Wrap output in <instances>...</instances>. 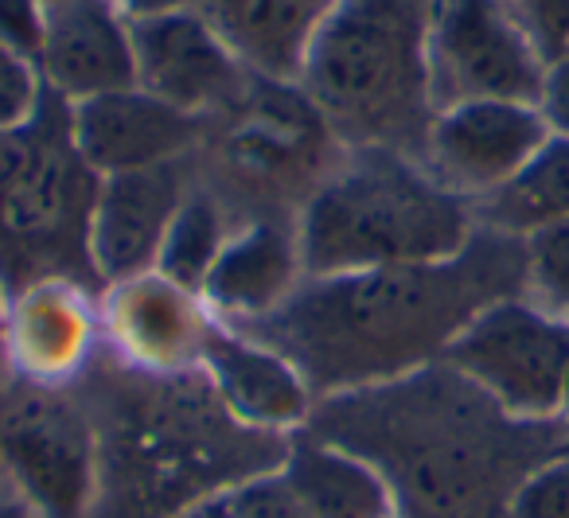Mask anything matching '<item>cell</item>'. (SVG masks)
Listing matches in <instances>:
<instances>
[{
  "instance_id": "cell-29",
  "label": "cell",
  "mask_w": 569,
  "mask_h": 518,
  "mask_svg": "<svg viewBox=\"0 0 569 518\" xmlns=\"http://www.w3.org/2000/svg\"><path fill=\"white\" fill-rule=\"evenodd\" d=\"M43 32H48V9L43 0H0V43L24 59H40Z\"/></svg>"
},
{
  "instance_id": "cell-2",
  "label": "cell",
  "mask_w": 569,
  "mask_h": 518,
  "mask_svg": "<svg viewBox=\"0 0 569 518\" xmlns=\"http://www.w3.org/2000/svg\"><path fill=\"white\" fill-rule=\"evenodd\" d=\"M507 297H527V246L476 227L452 258L317 277L253 316L250 339L284 355L309 390L340 394L445 359L452 339Z\"/></svg>"
},
{
  "instance_id": "cell-17",
  "label": "cell",
  "mask_w": 569,
  "mask_h": 518,
  "mask_svg": "<svg viewBox=\"0 0 569 518\" xmlns=\"http://www.w3.org/2000/svg\"><path fill=\"white\" fill-rule=\"evenodd\" d=\"M336 0H196V12L250 71L301 79L305 51Z\"/></svg>"
},
{
  "instance_id": "cell-22",
  "label": "cell",
  "mask_w": 569,
  "mask_h": 518,
  "mask_svg": "<svg viewBox=\"0 0 569 518\" xmlns=\"http://www.w3.org/2000/svg\"><path fill=\"white\" fill-rule=\"evenodd\" d=\"M550 222H569V141L553 137L480 203V227L527 238Z\"/></svg>"
},
{
  "instance_id": "cell-1",
  "label": "cell",
  "mask_w": 569,
  "mask_h": 518,
  "mask_svg": "<svg viewBox=\"0 0 569 518\" xmlns=\"http://www.w3.org/2000/svg\"><path fill=\"white\" fill-rule=\"evenodd\" d=\"M309 425L371 464L406 518H507L522 479L569 452L566 417L507 414L445 359L328 394Z\"/></svg>"
},
{
  "instance_id": "cell-18",
  "label": "cell",
  "mask_w": 569,
  "mask_h": 518,
  "mask_svg": "<svg viewBox=\"0 0 569 518\" xmlns=\"http://www.w3.org/2000/svg\"><path fill=\"white\" fill-rule=\"evenodd\" d=\"M203 362L214 390L246 425L273 429L309 414V382L273 347L211 328L203 339Z\"/></svg>"
},
{
  "instance_id": "cell-32",
  "label": "cell",
  "mask_w": 569,
  "mask_h": 518,
  "mask_svg": "<svg viewBox=\"0 0 569 518\" xmlns=\"http://www.w3.org/2000/svg\"><path fill=\"white\" fill-rule=\"evenodd\" d=\"M0 518H28L24 507H0Z\"/></svg>"
},
{
  "instance_id": "cell-6",
  "label": "cell",
  "mask_w": 569,
  "mask_h": 518,
  "mask_svg": "<svg viewBox=\"0 0 569 518\" xmlns=\"http://www.w3.org/2000/svg\"><path fill=\"white\" fill-rule=\"evenodd\" d=\"M94 168L71 129V102L43 87L36 118L0 129V285L12 292L63 277L98 285L90 219L98 203Z\"/></svg>"
},
{
  "instance_id": "cell-35",
  "label": "cell",
  "mask_w": 569,
  "mask_h": 518,
  "mask_svg": "<svg viewBox=\"0 0 569 518\" xmlns=\"http://www.w3.org/2000/svg\"><path fill=\"white\" fill-rule=\"evenodd\" d=\"M0 289H4V285H0Z\"/></svg>"
},
{
  "instance_id": "cell-33",
  "label": "cell",
  "mask_w": 569,
  "mask_h": 518,
  "mask_svg": "<svg viewBox=\"0 0 569 518\" xmlns=\"http://www.w3.org/2000/svg\"><path fill=\"white\" fill-rule=\"evenodd\" d=\"M561 417H566V425H569V375H566V394H561Z\"/></svg>"
},
{
  "instance_id": "cell-8",
  "label": "cell",
  "mask_w": 569,
  "mask_h": 518,
  "mask_svg": "<svg viewBox=\"0 0 569 518\" xmlns=\"http://www.w3.org/2000/svg\"><path fill=\"white\" fill-rule=\"evenodd\" d=\"M546 59L535 51L503 0H433L429 9V98L433 110L460 102L538 106Z\"/></svg>"
},
{
  "instance_id": "cell-13",
  "label": "cell",
  "mask_w": 569,
  "mask_h": 518,
  "mask_svg": "<svg viewBox=\"0 0 569 518\" xmlns=\"http://www.w3.org/2000/svg\"><path fill=\"white\" fill-rule=\"evenodd\" d=\"M71 129L82 160L98 176H113L176 160L203 133V118L129 87L71 102Z\"/></svg>"
},
{
  "instance_id": "cell-28",
  "label": "cell",
  "mask_w": 569,
  "mask_h": 518,
  "mask_svg": "<svg viewBox=\"0 0 569 518\" xmlns=\"http://www.w3.org/2000/svg\"><path fill=\"white\" fill-rule=\"evenodd\" d=\"M503 9L546 63L569 56V0H503Z\"/></svg>"
},
{
  "instance_id": "cell-27",
  "label": "cell",
  "mask_w": 569,
  "mask_h": 518,
  "mask_svg": "<svg viewBox=\"0 0 569 518\" xmlns=\"http://www.w3.org/2000/svg\"><path fill=\"white\" fill-rule=\"evenodd\" d=\"M43 102V74L32 59L0 43V129H20Z\"/></svg>"
},
{
  "instance_id": "cell-10",
  "label": "cell",
  "mask_w": 569,
  "mask_h": 518,
  "mask_svg": "<svg viewBox=\"0 0 569 518\" xmlns=\"http://www.w3.org/2000/svg\"><path fill=\"white\" fill-rule=\"evenodd\" d=\"M0 452L51 518H82L94 499V429L74 406L28 390L0 414Z\"/></svg>"
},
{
  "instance_id": "cell-3",
  "label": "cell",
  "mask_w": 569,
  "mask_h": 518,
  "mask_svg": "<svg viewBox=\"0 0 569 518\" xmlns=\"http://www.w3.org/2000/svg\"><path fill=\"white\" fill-rule=\"evenodd\" d=\"M90 414V518H183L289 460L277 432L246 425L211 378L191 370L98 367Z\"/></svg>"
},
{
  "instance_id": "cell-12",
  "label": "cell",
  "mask_w": 569,
  "mask_h": 518,
  "mask_svg": "<svg viewBox=\"0 0 569 518\" xmlns=\"http://www.w3.org/2000/svg\"><path fill=\"white\" fill-rule=\"evenodd\" d=\"M129 43H133L137 87L199 118L207 110H222L250 79V67L196 9L129 20Z\"/></svg>"
},
{
  "instance_id": "cell-21",
  "label": "cell",
  "mask_w": 569,
  "mask_h": 518,
  "mask_svg": "<svg viewBox=\"0 0 569 518\" xmlns=\"http://www.w3.org/2000/svg\"><path fill=\"white\" fill-rule=\"evenodd\" d=\"M297 246L281 222H253L214 258L203 292L214 308L238 316H266L289 297Z\"/></svg>"
},
{
  "instance_id": "cell-16",
  "label": "cell",
  "mask_w": 569,
  "mask_h": 518,
  "mask_svg": "<svg viewBox=\"0 0 569 518\" xmlns=\"http://www.w3.org/2000/svg\"><path fill=\"white\" fill-rule=\"evenodd\" d=\"M110 328L121 351L144 370H183L191 359H203L211 323L199 316L191 289L164 273H137L113 289Z\"/></svg>"
},
{
  "instance_id": "cell-31",
  "label": "cell",
  "mask_w": 569,
  "mask_h": 518,
  "mask_svg": "<svg viewBox=\"0 0 569 518\" xmlns=\"http://www.w3.org/2000/svg\"><path fill=\"white\" fill-rule=\"evenodd\" d=\"M126 20H152V17H172V12L196 9V0H113Z\"/></svg>"
},
{
  "instance_id": "cell-7",
  "label": "cell",
  "mask_w": 569,
  "mask_h": 518,
  "mask_svg": "<svg viewBox=\"0 0 569 518\" xmlns=\"http://www.w3.org/2000/svg\"><path fill=\"white\" fill-rule=\"evenodd\" d=\"M445 362L472 378L507 414L546 421L561 417L569 375V320L527 297L483 308L449 343Z\"/></svg>"
},
{
  "instance_id": "cell-30",
  "label": "cell",
  "mask_w": 569,
  "mask_h": 518,
  "mask_svg": "<svg viewBox=\"0 0 569 518\" xmlns=\"http://www.w3.org/2000/svg\"><path fill=\"white\" fill-rule=\"evenodd\" d=\"M538 110H542L550 133L553 137H566V141H569V56L546 63L542 94H538Z\"/></svg>"
},
{
  "instance_id": "cell-23",
  "label": "cell",
  "mask_w": 569,
  "mask_h": 518,
  "mask_svg": "<svg viewBox=\"0 0 569 518\" xmlns=\"http://www.w3.org/2000/svg\"><path fill=\"white\" fill-rule=\"evenodd\" d=\"M222 253V215L207 196L183 199L176 211L172 227L164 235L157 261L160 273L168 281L183 285V289H203L207 273H211L214 258Z\"/></svg>"
},
{
  "instance_id": "cell-24",
  "label": "cell",
  "mask_w": 569,
  "mask_h": 518,
  "mask_svg": "<svg viewBox=\"0 0 569 518\" xmlns=\"http://www.w3.org/2000/svg\"><path fill=\"white\" fill-rule=\"evenodd\" d=\"M527 246V297L569 320V222H550L522 238Z\"/></svg>"
},
{
  "instance_id": "cell-34",
  "label": "cell",
  "mask_w": 569,
  "mask_h": 518,
  "mask_svg": "<svg viewBox=\"0 0 569 518\" xmlns=\"http://www.w3.org/2000/svg\"><path fill=\"white\" fill-rule=\"evenodd\" d=\"M43 4H51V0H43Z\"/></svg>"
},
{
  "instance_id": "cell-26",
  "label": "cell",
  "mask_w": 569,
  "mask_h": 518,
  "mask_svg": "<svg viewBox=\"0 0 569 518\" xmlns=\"http://www.w3.org/2000/svg\"><path fill=\"white\" fill-rule=\"evenodd\" d=\"M507 518H569V452L538 464L522 479Z\"/></svg>"
},
{
  "instance_id": "cell-9",
  "label": "cell",
  "mask_w": 569,
  "mask_h": 518,
  "mask_svg": "<svg viewBox=\"0 0 569 518\" xmlns=\"http://www.w3.org/2000/svg\"><path fill=\"white\" fill-rule=\"evenodd\" d=\"M222 110L230 113L222 157L234 180L258 191H284L320 165L328 121L305 87L250 71L246 87Z\"/></svg>"
},
{
  "instance_id": "cell-11",
  "label": "cell",
  "mask_w": 569,
  "mask_h": 518,
  "mask_svg": "<svg viewBox=\"0 0 569 518\" xmlns=\"http://www.w3.org/2000/svg\"><path fill=\"white\" fill-rule=\"evenodd\" d=\"M550 141L542 110L530 102H460L429 126L426 165L457 196H491Z\"/></svg>"
},
{
  "instance_id": "cell-15",
  "label": "cell",
  "mask_w": 569,
  "mask_h": 518,
  "mask_svg": "<svg viewBox=\"0 0 569 518\" xmlns=\"http://www.w3.org/2000/svg\"><path fill=\"white\" fill-rule=\"evenodd\" d=\"M43 51L36 59L43 87L67 102L137 87L129 20L113 0H51Z\"/></svg>"
},
{
  "instance_id": "cell-20",
  "label": "cell",
  "mask_w": 569,
  "mask_h": 518,
  "mask_svg": "<svg viewBox=\"0 0 569 518\" xmlns=\"http://www.w3.org/2000/svg\"><path fill=\"white\" fill-rule=\"evenodd\" d=\"M284 487L305 518H390L395 510V495L371 464L317 437L289 452Z\"/></svg>"
},
{
  "instance_id": "cell-14",
  "label": "cell",
  "mask_w": 569,
  "mask_h": 518,
  "mask_svg": "<svg viewBox=\"0 0 569 518\" xmlns=\"http://www.w3.org/2000/svg\"><path fill=\"white\" fill-rule=\"evenodd\" d=\"M183 207V172L176 160L133 172L102 176L94 219H90V258L102 281H126L157 261L176 211Z\"/></svg>"
},
{
  "instance_id": "cell-5",
  "label": "cell",
  "mask_w": 569,
  "mask_h": 518,
  "mask_svg": "<svg viewBox=\"0 0 569 518\" xmlns=\"http://www.w3.org/2000/svg\"><path fill=\"white\" fill-rule=\"evenodd\" d=\"M472 235L476 215L465 196L406 152L363 149L348 172L309 199L301 258L309 273L336 277L452 258Z\"/></svg>"
},
{
  "instance_id": "cell-4",
  "label": "cell",
  "mask_w": 569,
  "mask_h": 518,
  "mask_svg": "<svg viewBox=\"0 0 569 518\" xmlns=\"http://www.w3.org/2000/svg\"><path fill=\"white\" fill-rule=\"evenodd\" d=\"M429 9L433 0H336L297 79L332 133L363 149L426 157L437 118L429 98Z\"/></svg>"
},
{
  "instance_id": "cell-19",
  "label": "cell",
  "mask_w": 569,
  "mask_h": 518,
  "mask_svg": "<svg viewBox=\"0 0 569 518\" xmlns=\"http://www.w3.org/2000/svg\"><path fill=\"white\" fill-rule=\"evenodd\" d=\"M94 320L82 289L63 277L36 281L17 292L9 316V351L28 378H63L90 355Z\"/></svg>"
},
{
  "instance_id": "cell-25",
  "label": "cell",
  "mask_w": 569,
  "mask_h": 518,
  "mask_svg": "<svg viewBox=\"0 0 569 518\" xmlns=\"http://www.w3.org/2000/svg\"><path fill=\"white\" fill-rule=\"evenodd\" d=\"M183 518H305L293 502L284 479H253L207 499L203 507L188 510Z\"/></svg>"
}]
</instances>
